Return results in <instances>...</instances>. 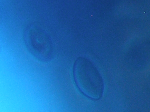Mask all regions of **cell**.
I'll return each instance as SVG.
<instances>
[{
    "label": "cell",
    "mask_w": 150,
    "mask_h": 112,
    "mask_svg": "<svg viewBox=\"0 0 150 112\" xmlns=\"http://www.w3.org/2000/svg\"><path fill=\"white\" fill-rule=\"evenodd\" d=\"M72 74L76 86L84 95L95 100L102 97L104 88L103 79L91 61L84 57L78 58L74 64Z\"/></svg>",
    "instance_id": "1"
}]
</instances>
